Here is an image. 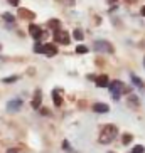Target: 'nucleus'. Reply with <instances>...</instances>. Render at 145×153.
Listing matches in <instances>:
<instances>
[{
  "instance_id": "obj_1",
  "label": "nucleus",
  "mask_w": 145,
  "mask_h": 153,
  "mask_svg": "<svg viewBox=\"0 0 145 153\" xmlns=\"http://www.w3.org/2000/svg\"><path fill=\"white\" fill-rule=\"evenodd\" d=\"M117 135H118V128L115 125L103 126V130H101V133H100V143H103V145L110 143V141H113V140L117 138Z\"/></svg>"
},
{
  "instance_id": "obj_2",
  "label": "nucleus",
  "mask_w": 145,
  "mask_h": 153,
  "mask_svg": "<svg viewBox=\"0 0 145 153\" xmlns=\"http://www.w3.org/2000/svg\"><path fill=\"white\" fill-rule=\"evenodd\" d=\"M110 93H111V98L113 99H120V94H122V93H128V88H125V84H123L122 81H113V82H110Z\"/></svg>"
},
{
  "instance_id": "obj_3",
  "label": "nucleus",
  "mask_w": 145,
  "mask_h": 153,
  "mask_svg": "<svg viewBox=\"0 0 145 153\" xmlns=\"http://www.w3.org/2000/svg\"><path fill=\"white\" fill-rule=\"evenodd\" d=\"M95 51L96 52H106V54H111L113 52V45L106 41H95Z\"/></svg>"
},
{
  "instance_id": "obj_4",
  "label": "nucleus",
  "mask_w": 145,
  "mask_h": 153,
  "mask_svg": "<svg viewBox=\"0 0 145 153\" xmlns=\"http://www.w3.org/2000/svg\"><path fill=\"white\" fill-rule=\"evenodd\" d=\"M54 39L59 42V44H63V45H68L69 41H71L69 34L68 32H64V30H56L54 32Z\"/></svg>"
},
{
  "instance_id": "obj_5",
  "label": "nucleus",
  "mask_w": 145,
  "mask_h": 153,
  "mask_svg": "<svg viewBox=\"0 0 145 153\" xmlns=\"http://www.w3.org/2000/svg\"><path fill=\"white\" fill-rule=\"evenodd\" d=\"M20 108H22V99H12V101H9V103H7V109H9L10 113L19 111Z\"/></svg>"
},
{
  "instance_id": "obj_6",
  "label": "nucleus",
  "mask_w": 145,
  "mask_h": 153,
  "mask_svg": "<svg viewBox=\"0 0 145 153\" xmlns=\"http://www.w3.org/2000/svg\"><path fill=\"white\" fill-rule=\"evenodd\" d=\"M29 34H31V36L34 37V39H37V41H39V39L42 37V30H41V27H39V25H34V24H31V27H29Z\"/></svg>"
},
{
  "instance_id": "obj_7",
  "label": "nucleus",
  "mask_w": 145,
  "mask_h": 153,
  "mask_svg": "<svg viewBox=\"0 0 145 153\" xmlns=\"http://www.w3.org/2000/svg\"><path fill=\"white\" fill-rule=\"evenodd\" d=\"M44 54L47 57H52V56L58 54V47L54 44H44Z\"/></svg>"
},
{
  "instance_id": "obj_8",
  "label": "nucleus",
  "mask_w": 145,
  "mask_h": 153,
  "mask_svg": "<svg viewBox=\"0 0 145 153\" xmlns=\"http://www.w3.org/2000/svg\"><path fill=\"white\" fill-rule=\"evenodd\" d=\"M41 101H42V93H41V89H37L36 94H34V99H32V108L39 109L41 108Z\"/></svg>"
},
{
  "instance_id": "obj_9",
  "label": "nucleus",
  "mask_w": 145,
  "mask_h": 153,
  "mask_svg": "<svg viewBox=\"0 0 145 153\" xmlns=\"http://www.w3.org/2000/svg\"><path fill=\"white\" fill-rule=\"evenodd\" d=\"M96 86H98V88H108V86H110L108 76H105V74L98 76V77H96Z\"/></svg>"
},
{
  "instance_id": "obj_10",
  "label": "nucleus",
  "mask_w": 145,
  "mask_h": 153,
  "mask_svg": "<svg viewBox=\"0 0 145 153\" xmlns=\"http://www.w3.org/2000/svg\"><path fill=\"white\" fill-rule=\"evenodd\" d=\"M93 111L95 113H108L110 108H108V104H105V103H96V104H93Z\"/></svg>"
},
{
  "instance_id": "obj_11",
  "label": "nucleus",
  "mask_w": 145,
  "mask_h": 153,
  "mask_svg": "<svg viewBox=\"0 0 145 153\" xmlns=\"http://www.w3.org/2000/svg\"><path fill=\"white\" fill-rule=\"evenodd\" d=\"M19 15L24 19H34V14L29 12V10H25V9H19Z\"/></svg>"
},
{
  "instance_id": "obj_12",
  "label": "nucleus",
  "mask_w": 145,
  "mask_h": 153,
  "mask_svg": "<svg viewBox=\"0 0 145 153\" xmlns=\"http://www.w3.org/2000/svg\"><path fill=\"white\" fill-rule=\"evenodd\" d=\"M52 99H54V104L56 106H61V103H63V99H61V96H59L58 89L52 91Z\"/></svg>"
},
{
  "instance_id": "obj_13",
  "label": "nucleus",
  "mask_w": 145,
  "mask_h": 153,
  "mask_svg": "<svg viewBox=\"0 0 145 153\" xmlns=\"http://www.w3.org/2000/svg\"><path fill=\"white\" fill-rule=\"evenodd\" d=\"M132 82H133V84H135L137 88H142V86H144V82H142V79H140V77H137L135 74H132Z\"/></svg>"
},
{
  "instance_id": "obj_14",
  "label": "nucleus",
  "mask_w": 145,
  "mask_h": 153,
  "mask_svg": "<svg viewBox=\"0 0 145 153\" xmlns=\"http://www.w3.org/2000/svg\"><path fill=\"white\" fill-rule=\"evenodd\" d=\"M59 25H61V22H59V20H49V27H51V29H56V30H59Z\"/></svg>"
},
{
  "instance_id": "obj_15",
  "label": "nucleus",
  "mask_w": 145,
  "mask_h": 153,
  "mask_svg": "<svg viewBox=\"0 0 145 153\" xmlns=\"http://www.w3.org/2000/svg\"><path fill=\"white\" fill-rule=\"evenodd\" d=\"M34 51H36L37 54H44V44H39V42H37L36 47H34Z\"/></svg>"
},
{
  "instance_id": "obj_16",
  "label": "nucleus",
  "mask_w": 145,
  "mask_h": 153,
  "mask_svg": "<svg viewBox=\"0 0 145 153\" xmlns=\"http://www.w3.org/2000/svg\"><path fill=\"white\" fill-rule=\"evenodd\" d=\"M76 52H78V54H86V52H88V47H86V45H78V47H76Z\"/></svg>"
},
{
  "instance_id": "obj_17",
  "label": "nucleus",
  "mask_w": 145,
  "mask_h": 153,
  "mask_svg": "<svg viewBox=\"0 0 145 153\" xmlns=\"http://www.w3.org/2000/svg\"><path fill=\"white\" fill-rule=\"evenodd\" d=\"M2 17H4V20H7V22H9V24H12V22H14V20H15V17H14V15H12V14H4V15H2Z\"/></svg>"
},
{
  "instance_id": "obj_18",
  "label": "nucleus",
  "mask_w": 145,
  "mask_h": 153,
  "mask_svg": "<svg viewBox=\"0 0 145 153\" xmlns=\"http://www.w3.org/2000/svg\"><path fill=\"white\" fill-rule=\"evenodd\" d=\"M132 153H145V148L142 146V145H137V146H133Z\"/></svg>"
},
{
  "instance_id": "obj_19",
  "label": "nucleus",
  "mask_w": 145,
  "mask_h": 153,
  "mask_svg": "<svg viewBox=\"0 0 145 153\" xmlns=\"http://www.w3.org/2000/svg\"><path fill=\"white\" fill-rule=\"evenodd\" d=\"M132 140H133V136H132V135H123L122 141H123V145H128V143H132Z\"/></svg>"
},
{
  "instance_id": "obj_20",
  "label": "nucleus",
  "mask_w": 145,
  "mask_h": 153,
  "mask_svg": "<svg viewBox=\"0 0 145 153\" xmlns=\"http://www.w3.org/2000/svg\"><path fill=\"white\" fill-rule=\"evenodd\" d=\"M74 37H76L78 41H83V37L84 36H83V32L79 30V29H76V30H74Z\"/></svg>"
},
{
  "instance_id": "obj_21",
  "label": "nucleus",
  "mask_w": 145,
  "mask_h": 153,
  "mask_svg": "<svg viewBox=\"0 0 145 153\" xmlns=\"http://www.w3.org/2000/svg\"><path fill=\"white\" fill-rule=\"evenodd\" d=\"M14 81H17V76H12V77H5V79H4V82H14Z\"/></svg>"
},
{
  "instance_id": "obj_22",
  "label": "nucleus",
  "mask_w": 145,
  "mask_h": 153,
  "mask_svg": "<svg viewBox=\"0 0 145 153\" xmlns=\"http://www.w3.org/2000/svg\"><path fill=\"white\" fill-rule=\"evenodd\" d=\"M63 146H64V150H66V152H71V146H69V143H68V141H64V143H63Z\"/></svg>"
},
{
  "instance_id": "obj_23",
  "label": "nucleus",
  "mask_w": 145,
  "mask_h": 153,
  "mask_svg": "<svg viewBox=\"0 0 145 153\" xmlns=\"http://www.w3.org/2000/svg\"><path fill=\"white\" fill-rule=\"evenodd\" d=\"M61 2L66 4V5H72V4H74V0H61Z\"/></svg>"
},
{
  "instance_id": "obj_24",
  "label": "nucleus",
  "mask_w": 145,
  "mask_h": 153,
  "mask_svg": "<svg viewBox=\"0 0 145 153\" xmlns=\"http://www.w3.org/2000/svg\"><path fill=\"white\" fill-rule=\"evenodd\" d=\"M10 5H14V7H19V0H9Z\"/></svg>"
},
{
  "instance_id": "obj_25",
  "label": "nucleus",
  "mask_w": 145,
  "mask_h": 153,
  "mask_svg": "<svg viewBox=\"0 0 145 153\" xmlns=\"http://www.w3.org/2000/svg\"><path fill=\"white\" fill-rule=\"evenodd\" d=\"M7 153H19V152H17V148H9V150H7Z\"/></svg>"
},
{
  "instance_id": "obj_26",
  "label": "nucleus",
  "mask_w": 145,
  "mask_h": 153,
  "mask_svg": "<svg viewBox=\"0 0 145 153\" xmlns=\"http://www.w3.org/2000/svg\"><path fill=\"white\" fill-rule=\"evenodd\" d=\"M142 15L145 17V7H142Z\"/></svg>"
},
{
  "instance_id": "obj_27",
  "label": "nucleus",
  "mask_w": 145,
  "mask_h": 153,
  "mask_svg": "<svg viewBox=\"0 0 145 153\" xmlns=\"http://www.w3.org/2000/svg\"><path fill=\"white\" fill-rule=\"evenodd\" d=\"M144 66H145V57H144Z\"/></svg>"
},
{
  "instance_id": "obj_28",
  "label": "nucleus",
  "mask_w": 145,
  "mask_h": 153,
  "mask_svg": "<svg viewBox=\"0 0 145 153\" xmlns=\"http://www.w3.org/2000/svg\"><path fill=\"white\" fill-rule=\"evenodd\" d=\"M110 2H115V0H110Z\"/></svg>"
},
{
  "instance_id": "obj_29",
  "label": "nucleus",
  "mask_w": 145,
  "mask_h": 153,
  "mask_svg": "<svg viewBox=\"0 0 145 153\" xmlns=\"http://www.w3.org/2000/svg\"><path fill=\"white\" fill-rule=\"evenodd\" d=\"M0 51H2V45H0Z\"/></svg>"
}]
</instances>
